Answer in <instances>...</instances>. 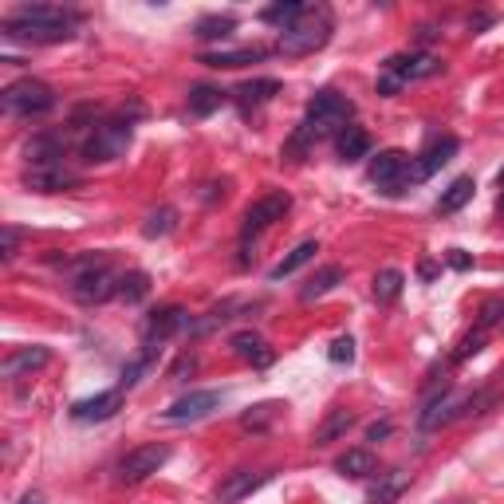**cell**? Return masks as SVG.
<instances>
[{
  "label": "cell",
  "instance_id": "obj_7",
  "mask_svg": "<svg viewBox=\"0 0 504 504\" xmlns=\"http://www.w3.org/2000/svg\"><path fill=\"white\" fill-rule=\"evenodd\" d=\"M441 72V59L430 56V52H402V56H390L382 64V75H390L394 83H418V79H433Z\"/></svg>",
  "mask_w": 504,
  "mask_h": 504
},
{
  "label": "cell",
  "instance_id": "obj_28",
  "mask_svg": "<svg viewBox=\"0 0 504 504\" xmlns=\"http://www.w3.org/2000/svg\"><path fill=\"white\" fill-rule=\"evenodd\" d=\"M236 32V16H229V13H213V16H201L193 24V36L197 39H229Z\"/></svg>",
  "mask_w": 504,
  "mask_h": 504
},
{
  "label": "cell",
  "instance_id": "obj_36",
  "mask_svg": "<svg viewBox=\"0 0 504 504\" xmlns=\"http://www.w3.org/2000/svg\"><path fill=\"white\" fill-rule=\"evenodd\" d=\"M485 335H489V331H481V328H473V331L466 335V339H461V343H457V351H453V363H466V359H469V355H477L481 347H485Z\"/></svg>",
  "mask_w": 504,
  "mask_h": 504
},
{
  "label": "cell",
  "instance_id": "obj_10",
  "mask_svg": "<svg viewBox=\"0 0 504 504\" xmlns=\"http://www.w3.org/2000/svg\"><path fill=\"white\" fill-rule=\"evenodd\" d=\"M221 398H225L221 390H193V394H185V398H177L174 406L162 414V422H170V426L201 422V418H209V414H213L217 406H221Z\"/></svg>",
  "mask_w": 504,
  "mask_h": 504
},
{
  "label": "cell",
  "instance_id": "obj_16",
  "mask_svg": "<svg viewBox=\"0 0 504 504\" xmlns=\"http://www.w3.org/2000/svg\"><path fill=\"white\" fill-rule=\"evenodd\" d=\"M123 410V390H103L95 398H83L72 406V418L75 422H107Z\"/></svg>",
  "mask_w": 504,
  "mask_h": 504
},
{
  "label": "cell",
  "instance_id": "obj_33",
  "mask_svg": "<svg viewBox=\"0 0 504 504\" xmlns=\"http://www.w3.org/2000/svg\"><path fill=\"white\" fill-rule=\"evenodd\" d=\"M174 229H177V213L170 209V205H162V209H154L150 217H146L142 236H150V241H158V236H170Z\"/></svg>",
  "mask_w": 504,
  "mask_h": 504
},
{
  "label": "cell",
  "instance_id": "obj_45",
  "mask_svg": "<svg viewBox=\"0 0 504 504\" xmlns=\"http://www.w3.org/2000/svg\"><path fill=\"white\" fill-rule=\"evenodd\" d=\"M497 182H500V190H504V170H500V174H497Z\"/></svg>",
  "mask_w": 504,
  "mask_h": 504
},
{
  "label": "cell",
  "instance_id": "obj_40",
  "mask_svg": "<svg viewBox=\"0 0 504 504\" xmlns=\"http://www.w3.org/2000/svg\"><path fill=\"white\" fill-rule=\"evenodd\" d=\"M469 264H473V261H469V256H466V252H461V249H449V269H457V272H466V269H469Z\"/></svg>",
  "mask_w": 504,
  "mask_h": 504
},
{
  "label": "cell",
  "instance_id": "obj_37",
  "mask_svg": "<svg viewBox=\"0 0 504 504\" xmlns=\"http://www.w3.org/2000/svg\"><path fill=\"white\" fill-rule=\"evenodd\" d=\"M328 359H331V363H351V359H355V339H351V335H339V339L331 343Z\"/></svg>",
  "mask_w": 504,
  "mask_h": 504
},
{
  "label": "cell",
  "instance_id": "obj_43",
  "mask_svg": "<svg viewBox=\"0 0 504 504\" xmlns=\"http://www.w3.org/2000/svg\"><path fill=\"white\" fill-rule=\"evenodd\" d=\"M20 504H44V500H39V492H28V497L20 500Z\"/></svg>",
  "mask_w": 504,
  "mask_h": 504
},
{
  "label": "cell",
  "instance_id": "obj_38",
  "mask_svg": "<svg viewBox=\"0 0 504 504\" xmlns=\"http://www.w3.org/2000/svg\"><path fill=\"white\" fill-rule=\"evenodd\" d=\"M497 323H504V303H485V308H481V320H477V328L481 331H489V328H497Z\"/></svg>",
  "mask_w": 504,
  "mask_h": 504
},
{
  "label": "cell",
  "instance_id": "obj_1",
  "mask_svg": "<svg viewBox=\"0 0 504 504\" xmlns=\"http://www.w3.org/2000/svg\"><path fill=\"white\" fill-rule=\"evenodd\" d=\"M131 142H134L131 118H98V123L87 126L79 150H83L87 162H118L131 150Z\"/></svg>",
  "mask_w": 504,
  "mask_h": 504
},
{
  "label": "cell",
  "instance_id": "obj_19",
  "mask_svg": "<svg viewBox=\"0 0 504 504\" xmlns=\"http://www.w3.org/2000/svg\"><path fill=\"white\" fill-rule=\"evenodd\" d=\"M233 351H236V359L252 363V367H269L272 363V347L264 343V335H256V331H236L233 335Z\"/></svg>",
  "mask_w": 504,
  "mask_h": 504
},
{
  "label": "cell",
  "instance_id": "obj_11",
  "mask_svg": "<svg viewBox=\"0 0 504 504\" xmlns=\"http://www.w3.org/2000/svg\"><path fill=\"white\" fill-rule=\"evenodd\" d=\"M457 138L453 134H441V138H433V142L422 150L418 158H410V185L414 182H426V177H433L441 170V166H449L453 162V154H457Z\"/></svg>",
  "mask_w": 504,
  "mask_h": 504
},
{
  "label": "cell",
  "instance_id": "obj_5",
  "mask_svg": "<svg viewBox=\"0 0 504 504\" xmlns=\"http://www.w3.org/2000/svg\"><path fill=\"white\" fill-rule=\"evenodd\" d=\"M0 107H4L8 115H20V118H39L56 107V91L44 79L28 75V79H16V83H8L4 91H0Z\"/></svg>",
  "mask_w": 504,
  "mask_h": 504
},
{
  "label": "cell",
  "instance_id": "obj_30",
  "mask_svg": "<svg viewBox=\"0 0 504 504\" xmlns=\"http://www.w3.org/2000/svg\"><path fill=\"white\" fill-rule=\"evenodd\" d=\"M402 489H406V473H379V481H374L371 489V504H394L402 497Z\"/></svg>",
  "mask_w": 504,
  "mask_h": 504
},
{
  "label": "cell",
  "instance_id": "obj_42",
  "mask_svg": "<svg viewBox=\"0 0 504 504\" xmlns=\"http://www.w3.org/2000/svg\"><path fill=\"white\" fill-rule=\"evenodd\" d=\"M422 276H426V280H433V276H438V264L426 261V264H422Z\"/></svg>",
  "mask_w": 504,
  "mask_h": 504
},
{
  "label": "cell",
  "instance_id": "obj_22",
  "mask_svg": "<svg viewBox=\"0 0 504 504\" xmlns=\"http://www.w3.org/2000/svg\"><path fill=\"white\" fill-rule=\"evenodd\" d=\"M335 150H339L343 162H359V158H367L371 154V134L363 131V126H347L339 138H335Z\"/></svg>",
  "mask_w": 504,
  "mask_h": 504
},
{
  "label": "cell",
  "instance_id": "obj_2",
  "mask_svg": "<svg viewBox=\"0 0 504 504\" xmlns=\"http://www.w3.org/2000/svg\"><path fill=\"white\" fill-rule=\"evenodd\" d=\"M351 98H343L339 91H315L308 98V118H303V131L312 138H323V134H335L339 138L343 131L351 126Z\"/></svg>",
  "mask_w": 504,
  "mask_h": 504
},
{
  "label": "cell",
  "instance_id": "obj_6",
  "mask_svg": "<svg viewBox=\"0 0 504 504\" xmlns=\"http://www.w3.org/2000/svg\"><path fill=\"white\" fill-rule=\"evenodd\" d=\"M170 461V446H162V441H154V446H138L131 449L123 461H118V481L123 485H142L150 473H158Z\"/></svg>",
  "mask_w": 504,
  "mask_h": 504
},
{
  "label": "cell",
  "instance_id": "obj_44",
  "mask_svg": "<svg viewBox=\"0 0 504 504\" xmlns=\"http://www.w3.org/2000/svg\"><path fill=\"white\" fill-rule=\"evenodd\" d=\"M497 209H500V213H504V193H500V201H497Z\"/></svg>",
  "mask_w": 504,
  "mask_h": 504
},
{
  "label": "cell",
  "instance_id": "obj_13",
  "mask_svg": "<svg viewBox=\"0 0 504 504\" xmlns=\"http://www.w3.org/2000/svg\"><path fill=\"white\" fill-rule=\"evenodd\" d=\"M8 20H20V24H44V28H75L79 13L59 4H16Z\"/></svg>",
  "mask_w": 504,
  "mask_h": 504
},
{
  "label": "cell",
  "instance_id": "obj_18",
  "mask_svg": "<svg viewBox=\"0 0 504 504\" xmlns=\"http://www.w3.org/2000/svg\"><path fill=\"white\" fill-rule=\"evenodd\" d=\"M269 56L264 47H217V52H205L201 64L205 67H225V72H233V67H244V64H261V59Z\"/></svg>",
  "mask_w": 504,
  "mask_h": 504
},
{
  "label": "cell",
  "instance_id": "obj_31",
  "mask_svg": "<svg viewBox=\"0 0 504 504\" xmlns=\"http://www.w3.org/2000/svg\"><path fill=\"white\" fill-rule=\"evenodd\" d=\"M402 284H406V276H402L398 269H382L379 276H374V300H379V303H394L402 295Z\"/></svg>",
  "mask_w": 504,
  "mask_h": 504
},
{
  "label": "cell",
  "instance_id": "obj_12",
  "mask_svg": "<svg viewBox=\"0 0 504 504\" xmlns=\"http://www.w3.org/2000/svg\"><path fill=\"white\" fill-rule=\"evenodd\" d=\"M185 328H193V315L185 308H177V303H170V308H158V312H150V320H146V328H142L146 347H158V343L182 335Z\"/></svg>",
  "mask_w": 504,
  "mask_h": 504
},
{
  "label": "cell",
  "instance_id": "obj_3",
  "mask_svg": "<svg viewBox=\"0 0 504 504\" xmlns=\"http://www.w3.org/2000/svg\"><path fill=\"white\" fill-rule=\"evenodd\" d=\"M335 32V20L328 8H308V16L300 24H292L288 32H280V52L284 56H312L320 47H328V39Z\"/></svg>",
  "mask_w": 504,
  "mask_h": 504
},
{
  "label": "cell",
  "instance_id": "obj_9",
  "mask_svg": "<svg viewBox=\"0 0 504 504\" xmlns=\"http://www.w3.org/2000/svg\"><path fill=\"white\" fill-rule=\"evenodd\" d=\"M371 182L387 193H402V185H410V158L402 150H382L379 158H371Z\"/></svg>",
  "mask_w": 504,
  "mask_h": 504
},
{
  "label": "cell",
  "instance_id": "obj_26",
  "mask_svg": "<svg viewBox=\"0 0 504 504\" xmlns=\"http://www.w3.org/2000/svg\"><path fill=\"white\" fill-rule=\"evenodd\" d=\"M355 426V414L351 410H343V406H335V410H328V418H323V426L315 430V446H331L335 438H343Z\"/></svg>",
  "mask_w": 504,
  "mask_h": 504
},
{
  "label": "cell",
  "instance_id": "obj_32",
  "mask_svg": "<svg viewBox=\"0 0 504 504\" xmlns=\"http://www.w3.org/2000/svg\"><path fill=\"white\" fill-rule=\"evenodd\" d=\"M118 295H123L126 303H142L146 295H150V276H146V272H126V276H118Z\"/></svg>",
  "mask_w": 504,
  "mask_h": 504
},
{
  "label": "cell",
  "instance_id": "obj_29",
  "mask_svg": "<svg viewBox=\"0 0 504 504\" xmlns=\"http://www.w3.org/2000/svg\"><path fill=\"white\" fill-rule=\"evenodd\" d=\"M343 280H347V272H343L339 264H328L323 272H315V276H312V284H308V288H303L300 295H303V300H320V295H328V292L339 288Z\"/></svg>",
  "mask_w": 504,
  "mask_h": 504
},
{
  "label": "cell",
  "instance_id": "obj_15",
  "mask_svg": "<svg viewBox=\"0 0 504 504\" xmlns=\"http://www.w3.org/2000/svg\"><path fill=\"white\" fill-rule=\"evenodd\" d=\"M24 185L36 193H64L79 185V177L67 170V166H32V170L24 174Z\"/></svg>",
  "mask_w": 504,
  "mask_h": 504
},
{
  "label": "cell",
  "instance_id": "obj_35",
  "mask_svg": "<svg viewBox=\"0 0 504 504\" xmlns=\"http://www.w3.org/2000/svg\"><path fill=\"white\" fill-rule=\"evenodd\" d=\"M154 355H158V347H146V351H142V355H138V359H134V363H126V367H123V387H126V390H131V387H134V382H138V379H142V374H146V371H150V367H154Z\"/></svg>",
  "mask_w": 504,
  "mask_h": 504
},
{
  "label": "cell",
  "instance_id": "obj_4",
  "mask_svg": "<svg viewBox=\"0 0 504 504\" xmlns=\"http://www.w3.org/2000/svg\"><path fill=\"white\" fill-rule=\"evenodd\" d=\"M72 295L79 303H103L118 295V280L107 264V256H83L75 264V276H72Z\"/></svg>",
  "mask_w": 504,
  "mask_h": 504
},
{
  "label": "cell",
  "instance_id": "obj_41",
  "mask_svg": "<svg viewBox=\"0 0 504 504\" xmlns=\"http://www.w3.org/2000/svg\"><path fill=\"white\" fill-rule=\"evenodd\" d=\"M387 433H390V422H382V426H371V430H367V438L379 441V438H387Z\"/></svg>",
  "mask_w": 504,
  "mask_h": 504
},
{
  "label": "cell",
  "instance_id": "obj_25",
  "mask_svg": "<svg viewBox=\"0 0 504 504\" xmlns=\"http://www.w3.org/2000/svg\"><path fill=\"white\" fill-rule=\"evenodd\" d=\"M276 95H280V79H252V83L236 87V103H241L244 111L269 103V98H276Z\"/></svg>",
  "mask_w": 504,
  "mask_h": 504
},
{
  "label": "cell",
  "instance_id": "obj_17",
  "mask_svg": "<svg viewBox=\"0 0 504 504\" xmlns=\"http://www.w3.org/2000/svg\"><path fill=\"white\" fill-rule=\"evenodd\" d=\"M47 363H52V351L47 347H20L0 363V374H4V379H24V374L44 371Z\"/></svg>",
  "mask_w": 504,
  "mask_h": 504
},
{
  "label": "cell",
  "instance_id": "obj_20",
  "mask_svg": "<svg viewBox=\"0 0 504 504\" xmlns=\"http://www.w3.org/2000/svg\"><path fill=\"white\" fill-rule=\"evenodd\" d=\"M339 477H351V481H363V477H374L379 473V457L371 449H347L339 461H335Z\"/></svg>",
  "mask_w": 504,
  "mask_h": 504
},
{
  "label": "cell",
  "instance_id": "obj_34",
  "mask_svg": "<svg viewBox=\"0 0 504 504\" xmlns=\"http://www.w3.org/2000/svg\"><path fill=\"white\" fill-rule=\"evenodd\" d=\"M276 414H280V402H261V406H252L244 414L241 426L244 430H269V422H276Z\"/></svg>",
  "mask_w": 504,
  "mask_h": 504
},
{
  "label": "cell",
  "instance_id": "obj_24",
  "mask_svg": "<svg viewBox=\"0 0 504 504\" xmlns=\"http://www.w3.org/2000/svg\"><path fill=\"white\" fill-rule=\"evenodd\" d=\"M315 252H320V241H303V244H295V249H292V252L284 256V261L269 272V280H284V276L300 272L303 264H312V261H315Z\"/></svg>",
  "mask_w": 504,
  "mask_h": 504
},
{
  "label": "cell",
  "instance_id": "obj_23",
  "mask_svg": "<svg viewBox=\"0 0 504 504\" xmlns=\"http://www.w3.org/2000/svg\"><path fill=\"white\" fill-rule=\"evenodd\" d=\"M473 193H477V182L473 177H457V182H449V190L438 197V213H457V209H466V205L473 201Z\"/></svg>",
  "mask_w": 504,
  "mask_h": 504
},
{
  "label": "cell",
  "instance_id": "obj_27",
  "mask_svg": "<svg viewBox=\"0 0 504 504\" xmlns=\"http://www.w3.org/2000/svg\"><path fill=\"white\" fill-rule=\"evenodd\" d=\"M221 103H225V91H221V87H209V83L190 87V115L205 118V115L221 111Z\"/></svg>",
  "mask_w": 504,
  "mask_h": 504
},
{
  "label": "cell",
  "instance_id": "obj_8",
  "mask_svg": "<svg viewBox=\"0 0 504 504\" xmlns=\"http://www.w3.org/2000/svg\"><path fill=\"white\" fill-rule=\"evenodd\" d=\"M292 209V197L284 193V190H272V193H264L261 201H252L249 205V213H244V225H241V236L249 241V236H256V233H264L269 225H276V221H284V213Z\"/></svg>",
  "mask_w": 504,
  "mask_h": 504
},
{
  "label": "cell",
  "instance_id": "obj_21",
  "mask_svg": "<svg viewBox=\"0 0 504 504\" xmlns=\"http://www.w3.org/2000/svg\"><path fill=\"white\" fill-rule=\"evenodd\" d=\"M308 8L312 4H303V0H280V4H269L261 13L264 24H272V28H280V32H288L292 24H300L303 16H308Z\"/></svg>",
  "mask_w": 504,
  "mask_h": 504
},
{
  "label": "cell",
  "instance_id": "obj_14",
  "mask_svg": "<svg viewBox=\"0 0 504 504\" xmlns=\"http://www.w3.org/2000/svg\"><path fill=\"white\" fill-rule=\"evenodd\" d=\"M269 477H272V473H252V469L229 473V477L217 485V504H236V500L252 497V492L261 489V485H269Z\"/></svg>",
  "mask_w": 504,
  "mask_h": 504
},
{
  "label": "cell",
  "instance_id": "obj_39",
  "mask_svg": "<svg viewBox=\"0 0 504 504\" xmlns=\"http://www.w3.org/2000/svg\"><path fill=\"white\" fill-rule=\"evenodd\" d=\"M16 249H20V233L8 225V229H4V261H13Z\"/></svg>",
  "mask_w": 504,
  "mask_h": 504
}]
</instances>
